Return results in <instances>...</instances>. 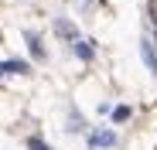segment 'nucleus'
Here are the masks:
<instances>
[{"instance_id":"f257e3e1","label":"nucleus","mask_w":157,"mask_h":150,"mask_svg":"<svg viewBox=\"0 0 157 150\" xmlns=\"http://www.w3.org/2000/svg\"><path fill=\"white\" fill-rule=\"evenodd\" d=\"M140 55H144V62H147V68L157 75V51H154V44L150 41H140Z\"/></svg>"},{"instance_id":"f03ea898","label":"nucleus","mask_w":157,"mask_h":150,"mask_svg":"<svg viewBox=\"0 0 157 150\" xmlns=\"http://www.w3.org/2000/svg\"><path fill=\"white\" fill-rule=\"evenodd\" d=\"M7 72H17V75H24V72H28V62H21V58L0 62V75H7Z\"/></svg>"},{"instance_id":"7ed1b4c3","label":"nucleus","mask_w":157,"mask_h":150,"mask_svg":"<svg viewBox=\"0 0 157 150\" xmlns=\"http://www.w3.org/2000/svg\"><path fill=\"white\" fill-rule=\"evenodd\" d=\"M89 143H92V147H113V143H116V137H113L109 130H99V133H92V137H89Z\"/></svg>"},{"instance_id":"20e7f679","label":"nucleus","mask_w":157,"mask_h":150,"mask_svg":"<svg viewBox=\"0 0 157 150\" xmlns=\"http://www.w3.org/2000/svg\"><path fill=\"white\" fill-rule=\"evenodd\" d=\"M55 31H58V34H65V41H75V28H72L68 21H55Z\"/></svg>"},{"instance_id":"39448f33","label":"nucleus","mask_w":157,"mask_h":150,"mask_svg":"<svg viewBox=\"0 0 157 150\" xmlns=\"http://www.w3.org/2000/svg\"><path fill=\"white\" fill-rule=\"evenodd\" d=\"M28 48H31V55H34V58H44V48H41L38 34H28Z\"/></svg>"},{"instance_id":"423d86ee","label":"nucleus","mask_w":157,"mask_h":150,"mask_svg":"<svg viewBox=\"0 0 157 150\" xmlns=\"http://www.w3.org/2000/svg\"><path fill=\"white\" fill-rule=\"evenodd\" d=\"M75 55L82 58V62H89V58H92V48H89V44H82V41H78V44H75Z\"/></svg>"},{"instance_id":"0eeeda50","label":"nucleus","mask_w":157,"mask_h":150,"mask_svg":"<svg viewBox=\"0 0 157 150\" xmlns=\"http://www.w3.org/2000/svg\"><path fill=\"white\" fill-rule=\"evenodd\" d=\"M126 116H130V106H116V109H113V119H116V123H123Z\"/></svg>"},{"instance_id":"6e6552de","label":"nucleus","mask_w":157,"mask_h":150,"mask_svg":"<svg viewBox=\"0 0 157 150\" xmlns=\"http://www.w3.org/2000/svg\"><path fill=\"white\" fill-rule=\"evenodd\" d=\"M28 147H31V150H48V143H44V140H38V137H31V143H28Z\"/></svg>"}]
</instances>
